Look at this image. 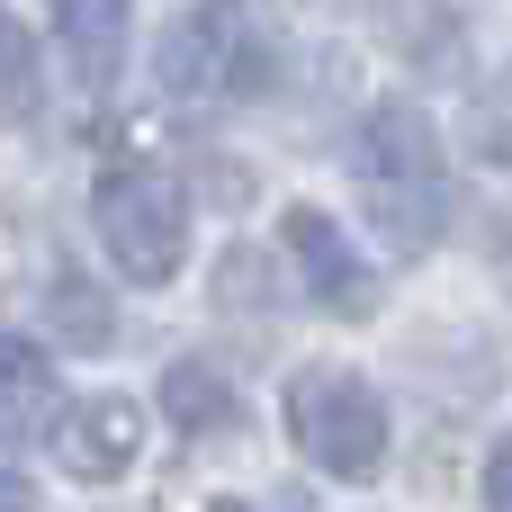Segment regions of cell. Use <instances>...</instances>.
<instances>
[{"label": "cell", "mask_w": 512, "mask_h": 512, "mask_svg": "<svg viewBox=\"0 0 512 512\" xmlns=\"http://www.w3.org/2000/svg\"><path fill=\"white\" fill-rule=\"evenodd\" d=\"M351 162H360V198H369V216H378V234H387L396 252H423V243L450 225L441 135H432V117H423L414 99H378V108L360 117Z\"/></svg>", "instance_id": "obj_1"}, {"label": "cell", "mask_w": 512, "mask_h": 512, "mask_svg": "<svg viewBox=\"0 0 512 512\" xmlns=\"http://www.w3.org/2000/svg\"><path fill=\"white\" fill-rule=\"evenodd\" d=\"M261 72H270V36H261L252 0H198V9L162 36V54H153L162 99H171V108H189V117L252 99V90H261Z\"/></svg>", "instance_id": "obj_2"}, {"label": "cell", "mask_w": 512, "mask_h": 512, "mask_svg": "<svg viewBox=\"0 0 512 512\" xmlns=\"http://www.w3.org/2000/svg\"><path fill=\"white\" fill-rule=\"evenodd\" d=\"M90 216H99V243H108V261H117L126 279L162 288V279L180 270L189 198H180V180H171V171H153V162H117V171L99 180Z\"/></svg>", "instance_id": "obj_3"}, {"label": "cell", "mask_w": 512, "mask_h": 512, "mask_svg": "<svg viewBox=\"0 0 512 512\" xmlns=\"http://www.w3.org/2000/svg\"><path fill=\"white\" fill-rule=\"evenodd\" d=\"M288 432H297V450H306L315 468H333V477H378V459H387V405H378V387L351 378V369H306V378L288 387Z\"/></svg>", "instance_id": "obj_4"}, {"label": "cell", "mask_w": 512, "mask_h": 512, "mask_svg": "<svg viewBox=\"0 0 512 512\" xmlns=\"http://www.w3.org/2000/svg\"><path fill=\"white\" fill-rule=\"evenodd\" d=\"M135 450H144V405H126V396H90V405H72V414L54 423V459H63L72 477H90V486L126 477Z\"/></svg>", "instance_id": "obj_5"}, {"label": "cell", "mask_w": 512, "mask_h": 512, "mask_svg": "<svg viewBox=\"0 0 512 512\" xmlns=\"http://www.w3.org/2000/svg\"><path fill=\"white\" fill-rule=\"evenodd\" d=\"M288 261H297V279L324 297V306H369V270H360V252L342 243V225L333 216H315V207H297L288 216Z\"/></svg>", "instance_id": "obj_6"}, {"label": "cell", "mask_w": 512, "mask_h": 512, "mask_svg": "<svg viewBox=\"0 0 512 512\" xmlns=\"http://www.w3.org/2000/svg\"><path fill=\"white\" fill-rule=\"evenodd\" d=\"M54 27H63V54H72V81L99 99L117 81V54H126V0H45Z\"/></svg>", "instance_id": "obj_7"}, {"label": "cell", "mask_w": 512, "mask_h": 512, "mask_svg": "<svg viewBox=\"0 0 512 512\" xmlns=\"http://www.w3.org/2000/svg\"><path fill=\"white\" fill-rule=\"evenodd\" d=\"M45 414H54V369H45L36 351L0 342V450L36 441V432H45Z\"/></svg>", "instance_id": "obj_8"}, {"label": "cell", "mask_w": 512, "mask_h": 512, "mask_svg": "<svg viewBox=\"0 0 512 512\" xmlns=\"http://www.w3.org/2000/svg\"><path fill=\"white\" fill-rule=\"evenodd\" d=\"M27 117H36V45L0 9V126H27Z\"/></svg>", "instance_id": "obj_9"}, {"label": "cell", "mask_w": 512, "mask_h": 512, "mask_svg": "<svg viewBox=\"0 0 512 512\" xmlns=\"http://www.w3.org/2000/svg\"><path fill=\"white\" fill-rule=\"evenodd\" d=\"M54 333H63V342H81V351H108V342H117V315H108V297H99V288L63 279V288H54Z\"/></svg>", "instance_id": "obj_10"}, {"label": "cell", "mask_w": 512, "mask_h": 512, "mask_svg": "<svg viewBox=\"0 0 512 512\" xmlns=\"http://www.w3.org/2000/svg\"><path fill=\"white\" fill-rule=\"evenodd\" d=\"M162 405L180 414V432H216V423H234V396H225L207 369H171V378H162Z\"/></svg>", "instance_id": "obj_11"}, {"label": "cell", "mask_w": 512, "mask_h": 512, "mask_svg": "<svg viewBox=\"0 0 512 512\" xmlns=\"http://www.w3.org/2000/svg\"><path fill=\"white\" fill-rule=\"evenodd\" d=\"M0 512H36V486H27L18 468H0Z\"/></svg>", "instance_id": "obj_12"}, {"label": "cell", "mask_w": 512, "mask_h": 512, "mask_svg": "<svg viewBox=\"0 0 512 512\" xmlns=\"http://www.w3.org/2000/svg\"><path fill=\"white\" fill-rule=\"evenodd\" d=\"M216 512H252V504H216Z\"/></svg>", "instance_id": "obj_13"}]
</instances>
